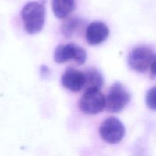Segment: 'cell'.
Wrapping results in <instances>:
<instances>
[{"instance_id": "6da1fadb", "label": "cell", "mask_w": 156, "mask_h": 156, "mask_svg": "<svg viewBox=\"0 0 156 156\" xmlns=\"http://www.w3.org/2000/svg\"><path fill=\"white\" fill-rule=\"evenodd\" d=\"M24 30L30 34L38 33L45 22L46 10L44 3L30 2L23 7L21 12Z\"/></svg>"}, {"instance_id": "7a4b0ae2", "label": "cell", "mask_w": 156, "mask_h": 156, "mask_svg": "<svg viewBox=\"0 0 156 156\" xmlns=\"http://www.w3.org/2000/svg\"><path fill=\"white\" fill-rule=\"evenodd\" d=\"M79 109L88 115H95L106 108V98L99 88H88L81 98Z\"/></svg>"}, {"instance_id": "3957f363", "label": "cell", "mask_w": 156, "mask_h": 156, "mask_svg": "<svg viewBox=\"0 0 156 156\" xmlns=\"http://www.w3.org/2000/svg\"><path fill=\"white\" fill-rule=\"evenodd\" d=\"M131 100V94L120 82L113 84L108 91L106 98V108L108 111L117 113L126 108Z\"/></svg>"}, {"instance_id": "277c9868", "label": "cell", "mask_w": 156, "mask_h": 156, "mask_svg": "<svg viewBox=\"0 0 156 156\" xmlns=\"http://www.w3.org/2000/svg\"><path fill=\"white\" fill-rule=\"evenodd\" d=\"M123 123L115 117L105 119L99 128V133L102 140L109 144H117L122 141L125 136Z\"/></svg>"}, {"instance_id": "5b68a950", "label": "cell", "mask_w": 156, "mask_h": 156, "mask_svg": "<svg viewBox=\"0 0 156 156\" xmlns=\"http://www.w3.org/2000/svg\"><path fill=\"white\" fill-rule=\"evenodd\" d=\"M87 58L85 49L75 44H61L56 48L53 54L54 61L57 63H64L73 59L79 65L85 62Z\"/></svg>"}, {"instance_id": "8992f818", "label": "cell", "mask_w": 156, "mask_h": 156, "mask_svg": "<svg viewBox=\"0 0 156 156\" xmlns=\"http://www.w3.org/2000/svg\"><path fill=\"white\" fill-rule=\"evenodd\" d=\"M153 50L146 46H138L133 49L128 56L129 66L138 73H144L150 67L154 56Z\"/></svg>"}, {"instance_id": "52a82bcc", "label": "cell", "mask_w": 156, "mask_h": 156, "mask_svg": "<svg viewBox=\"0 0 156 156\" xmlns=\"http://www.w3.org/2000/svg\"><path fill=\"white\" fill-rule=\"evenodd\" d=\"M85 73L74 68H67L61 78L62 86L73 92H78L85 87Z\"/></svg>"}, {"instance_id": "ba28073f", "label": "cell", "mask_w": 156, "mask_h": 156, "mask_svg": "<svg viewBox=\"0 0 156 156\" xmlns=\"http://www.w3.org/2000/svg\"><path fill=\"white\" fill-rule=\"evenodd\" d=\"M110 30L108 26L101 21H94L88 26L85 38L90 45H98L106 41Z\"/></svg>"}, {"instance_id": "9c48e42d", "label": "cell", "mask_w": 156, "mask_h": 156, "mask_svg": "<svg viewBox=\"0 0 156 156\" xmlns=\"http://www.w3.org/2000/svg\"><path fill=\"white\" fill-rule=\"evenodd\" d=\"M76 8V0H52V9L55 16L65 18L70 15Z\"/></svg>"}, {"instance_id": "30bf717a", "label": "cell", "mask_w": 156, "mask_h": 156, "mask_svg": "<svg viewBox=\"0 0 156 156\" xmlns=\"http://www.w3.org/2000/svg\"><path fill=\"white\" fill-rule=\"evenodd\" d=\"M85 77H86V82H85V87L86 89L92 88L100 89L104 85L103 76L96 69H88L85 72Z\"/></svg>"}, {"instance_id": "8fae6325", "label": "cell", "mask_w": 156, "mask_h": 156, "mask_svg": "<svg viewBox=\"0 0 156 156\" xmlns=\"http://www.w3.org/2000/svg\"><path fill=\"white\" fill-rule=\"evenodd\" d=\"M81 22L80 20L78 18H73L67 20L66 21L64 22V24L62 26V33L66 37H71L74 35L75 32L77 30V27H79Z\"/></svg>"}, {"instance_id": "7c38bea8", "label": "cell", "mask_w": 156, "mask_h": 156, "mask_svg": "<svg viewBox=\"0 0 156 156\" xmlns=\"http://www.w3.org/2000/svg\"><path fill=\"white\" fill-rule=\"evenodd\" d=\"M146 103L148 108L156 111V86L151 88L146 95Z\"/></svg>"}, {"instance_id": "4fadbf2b", "label": "cell", "mask_w": 156, "mask_h": 156, "mask_svg": "<svg viewBox=\"0 0 156 156\" xmlns=\"http://www.w3.org/2000/svg\"><path fill=\"white\" fill-rule=\"evenodd\" d=\"M150 69H151V71H152V73L156 76V55H155V56H154L152 62H151Z\"/></svg>"}]
</instances>
